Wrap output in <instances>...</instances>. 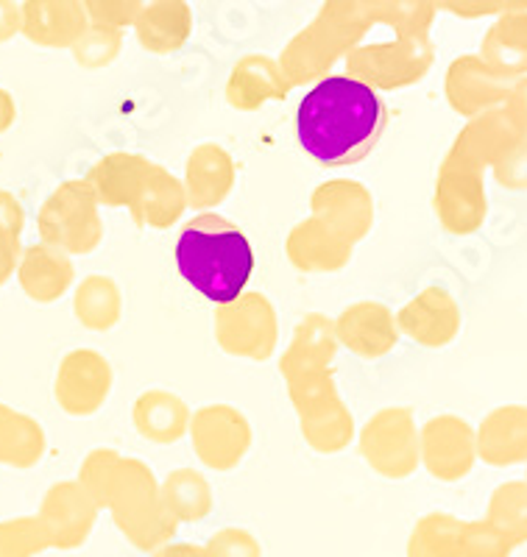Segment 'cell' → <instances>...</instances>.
Returning <instances> with one entry per match:
<instances>
[{
	"label": "cell",
	"mask_w": 527,
	"mask_h": 557,
	"mask_svg": "<svg viewBox=\"0 0 527 557\" xmlns=\"http://www.w3.org/2000/svg\"><path fill=\"white\" fill-rule=\"evenodd\" d=\"M369 28L371 17L363 0H327L312 26H307L282 53V73L293 84L324 78L330 64L350 53Z\"/></svg>",
	"instance_id": "cell-4"
},
{
	"label": "cell",
	"mask_w": 527,
	"mask_h": 557,
	"mask_svg": "<svg viewBox=\"0 0 527 557\" xmlns=\"http://www.w3.org/2000/svg\"><path fill=\"white\" fill-rule=\"evenodd\" d=\"M148 165L143 157H126V153H112V157L101 159L93 173H89V187L96 190L98 201L109 203V207H134L137 201V190H140L143 176H146Z\"/></svg>",
	"instance_id": "cell-22"
},
{
	"label": "cell",
	"mask_w": 527,
	"mask_h": 557,
	"mask_svg": "<svg viewBox=\"0 0 527 557\" xmlns=\"http://www.w3.org/2000/svg\"><path fill=\"white\" fill-rule=\"evenodd\" d=\"M73 51H76V62L84 67H101V64L112 62L121 51V32L103 26L87 28L73 45Z\"/></svg>",
	"instance_id": "cell-34"
},
{
	"label": "cell",
	"mask_w": 527,
	"mask_h": 557,
	"mask_svg": "<svg viewBox=\"0 0 527 557\" xmlns=\"http://www.w3.org/2000/svg\"><path fill=\"white\" fill-rule=\"evenodd\" d=\"M235 182V168L226 151L218 146H201L193 151L187 162V201L196 209H210L221 203L232 190Z\"/></svg>",
	"instance_id": "cell-20"
},
{
	"label": "cell",
	"mask_w": 527,
	"mask_h": 557,
	"mask_svg": "<svg viewBox=\"0 0 527 557\" xmlns=\"http://www.w3.org/2000/svg\"><path fill=\"white\" fill-rule=\"evenodd\" d=\"M338 341L360 357H382L396 343L394 315L382 305L363 301L338 318Z\"/></svg>",
	"instance_id": "cell-16"
},
{
	"label": "cell",
	"mask_w": 527,
	"mask_h": 557,
	"mask_svg": "<svg viewBox=\"0 0 527 557\" xmlns=\"http://www.w3.org/2000/svg\"><path fill=\"white\" fill-rule=\"evenodd\" d=\"M436 3L457 17H483V14L502 12L505 7V0H436Z\"/></svg>",
	"instance_id": "cell-39"
},
{
	"label": "cell",
	"mask_w": 527,
	"mask_h": 557,
	"mask_svg": "<svg viewBox=\"0 0 527 557\" xmlns=\"http://www.w3.org/2000/svg\"><path fill=\"white\" fill-rule=\"evenodd\" d=\"M432 62V48L427 37H400L396 42L352 48L350 76L360 78L375 89H396L425 76Z\"/></svg>",
	"instance_id": "cell-6"
},
{
	"label": "cell",
	"mask_w": 527,
	"mask_h": 557,
	"mask_svg": "<svg viewBox=\"0 0 527 557\" xmlns=\"http://www.w3.org/2000/svg\"><path fill=\"white\" fill-rule=\"evenodd\" d=\"M388 126L385 101L355 76H324L296 109V134L321 168H343L375 151Z\"/></svg>",
	"instance_id": "cell-1"
},
{
	"label": "cell",
	"mask_w": 527,
	"mask_h": 557,
	"mask_svg": "<svg viewBox=\"0 0 527 557\" xmlns=\"http://www.w3.org/2000/svg\"><path fill=\"white\" fill-rule=\"evenodd\" d=\"M20 246L17 243L0 240V285H7V278L17 271Z\"/></svg>",
	"instance_id": "cell-41"
},
{
	"label": "cell",
	"mask_w": 527,
	"mask_h": 557,
	"mask_svg": "<svg viewBox=\"0 0 527 557\" xmlns=\"http://www.w3.org/2000/svg\"><path fill=\"white\" fill-rule=\"evenodd\" d=\"M335 355V335L327 318L310 315L302 321L299 332L293 337V346L282 357V374H296V371H316L324 368Z\"/></svg>",
	"instance_id": "cell-25"
},
{
	"label": "cell",
	"mask_w": 527,
	"mask_h": 557,
	"mask_svg": "<svg viewBox=\"0 0 527 557\" xmlns=\"http://www.w3.org/2000/svg\"><path fill=\"white\" fill-rule=\"evenodd\" d=\"M461 527L464 521L446 513H430L416 521L407 557H461Z\"/></svg>",
	"instance_id": "cell-29"
},
{
	"label": "cell",
	"mask_w": 527,
	"mask_h": 557,
	"mask_svg": "<svg viewBox=\"0 0 527 557\" xmlns=\"http://www.w3.org/2000/svg\"><path fill=\"white\" fill-rule=\"evenodd\" d=\"M216 335L229 355L255 357V360L271 357L277 343V318L268 298L248 293L221 305V310L216 312Z\"/></svg>",
	"instance_id": "cell-7"
},
{
	"label": "cell",
	"mask_w": 527,
	"mask_h": 557,
	"mask_svg": "<svg viewBox=\"0 0 527 557\" xmlns=\"http://www.w3.org/2000/svg\"><path fill=\"white\" fill-rule=\"evenodd\" d=\"M252 444L246 418L232 407H204L193 421V446L204 466L216 471L235 469Z\"/></svg>",
	"instance_id": "cell-10"
},
{
	"label": "cell",
	"mask_w": 527,
	"mask_h": 557,
	"mask_svg": "<svg viewBox=\"0 0 527 557\" xmlns=\"http://www.w3.org/2000/svg\"><path fill=\"white\" fill-rule=\"evenodd\" d=\"M360 449L366 462L382 476L402 480L410 474L419 462V441L407 410H382L371 418L360 437Z\"/></svg>",
	"instance_id": "cell-9"
},
{
	"label": "cell",
	"mask_w": 527,
	"mask_h": 557,
	"mask_svg": "<svg viewBox=\"0 0 527 557\" xmlns=\"http://www.w3.org/2000/svg\"><path fill=\"white\" fill-rule=\"evenodd\" d=\"M425 462L439 480H461L471 469V441L455 418H439L425 430Z\"/></svg>",
	"instance_id": "cell-18"
},
{
	"label": "cell",
	"mask_w": 527,
	"mask_h": 557,
	"mask_svg": "<svg viewBox=\"0 0 527 557\" xmlns=\"http://www.w3.org/2000/svg\"><path fill=\"white\" fill-rule=\"evenodd\" d=\"M489 34L514 51L527 53V0H505L502 20Z\"/></svg>",
	"instance_id": "cell-36"
},
{
	"label": "cell",
	"mask_w": 527,
	"mask_h": 557,
	"mask_svg": "<svg viewBox=\"0 0 527 557\" xmlns=\"http://www.w3.org/2000/svg\"><path fill=\"white\" fill-rule=\"evenodd\" d=\"M204 549H207L210 557H262V549L255 535L246 530H235V527L216 532Z\"/></svg>",
	"instance_id": "cell-37"
},
{
	"label": "cell",
	"mask_w": 527,
	"mask_h": 557,
	"mask_svg": "<svg viewBox=\"0 0 527 557\" xmlns=\"http://www.w3.org/2000/svg\"><path fill=\"white\" fill-rule=\"evenodd\" d=\"M45 455V432L34 418L0 405V466L32 469Z\"/></svg>",
	"instance_id": "cell-23"
},
{
	"label": "cell",
	"mask_w": 527,
	"mask_h": 557,
	"mask_svg": "<svg viewBox=\"0 0 527 557\" xmlns=\"http://www.w3.org/2000/svg\"><path fill=\"white\" fill-rule=\"evenodd\" d=\"M17 278L28 298L39 301V305H53L73 285V262L68 260L62 248L51 246V243H39V246L28 248L26 253H20Z\"/></svg>",
	"instance_id": "cell-14"
},
{
	"label": "cell",
	"mask_w": 527,
	"mask_h": 557,
	"mask_svg": "<svg viewBox=\"0 0 527 557\" xmlns=\"http://www.w3.org/2000/svg\"><path fill=\"white\" fill-rule=\"evenodd\" d=\"M185 187H182L166 168L148 165L140 190H137V201H134L132 207L134 221L140 223V226L166 228L171 226L173 221H179V215L185 212Z\"/></svg>",
	"instance_id": "cell-19"
},
{
	"label": "cell",
	"mask_w": 527,
	"mask_h": 557,
	"mask_svg": "<svg viewBox=\"0 0 527 557\" xmlns=\"http://www.w3.org/2000/svg\"><path fill=\"white\" fill-rule=\"evenodd\" d=\"M98 510L96 499L87 494V487L82 482H57V485L45 494L42 505H39L37 519L42 521L51 549L71 552L84 546L89 539V532L96 527Z\"/></svg>",
	"instance_id": "cell-8"
},
{
	"label": "cell",
	"mask_w": 527,
	"mask_h": 557,
	"mask_svg": "<svg viewBox=\"0 0 527 557\" xmlns=\"http://www.w3.org/2000/svg\"><path fill=\"white\" fill-rule=\"evenodd\" d=\"M151 557H210V555H207L204 546L173 544V541H168V544H162L159 549H154Z\"/></svg>",
	"instance_id": "cell-42"
},
{
	"label": "cell",
	"mask_w": 527,
	"mask_h": 557,
	"mask_svg": "<svg viewBox=\"0 0 527 557\" xmlns=\"http://www.w3.org/2000/svg\"><path fill=\"white\" fill-rule=\"evenodd\" d=\"M45 549H51V541L37 516L0 521V557H37Z\"/></svg>",
	"instance_id": "cell-32"
},
{
	"label": "cell",
	"mask_w": 527,
	"mask_h": 557,
	"mask_svg": "<svg viewBox=\"0 0 527 557\" xmlns=\"http://www.w3.org/2000/svg\"><path fill=\"white\" fill-rule=\"evenodd\" d=\"M511 544L489 519L461 527V557H511Z\"/></svg>",
	"instance_id": "cell-33"
},
{
	"label": "cell",
	"mask_w": 527,
	"mask_h": 557,
	"mask_svg": "<svg viewBox=\"0 0 527 557\" xmlns=\"http://www.w3.org/2000/svg\"><path fill=\"white\" fill-rule=\"evenodd\" d=\"M162 502L176 521H201L212 510V491L201 474L191 469H179L168 474Z\"/></svg>",
	"instance_id": "cell-26"
},
{
	"label": "cell",
	"mask_w": 527,
	"mask_h": 557,
	"mask_svg": "<svg viewBox=\"0 0 527 557\" xmlns=\"http://www.w3.org/2000/svg\"><path fill=\"white\" fill-rule=\"evenodd\" d=\"M371 198L366 187L357 182L321 184L312 196V215L321 218L330 228H335L343 240L355 246L371 226Z\"/></svg>",
	"instance_id": "cell-13"
},
{
	"label": "cell",
	"mask_w": 527,
	"mask_h": 557,
	"mask_svg": "<svg viewBox=\"0 0 527 557\" xmlns=\"http://www.w3.org/2000/svg\"><path fill=\"white\" fill-rule=\"evenodd\" d=\"M287 253L293 265L302 271H338L350 260L352 243L343 240L335 228L312 215L310 221L293 228V235L287 237Z\"/></svg>",
	"instance_id": "cell-15"
},
{
	"label": "cell",
	"mask_w": 527,
	"mask_h": 557,
	"mask_svg": "<svg viewBox=\"0 0 527 557\" xmlns=\"http://www.w3.org/2000/svg\"><path fill=\"white\" fill-rule=\"evenodd\" d=\"M371 23H385L400 37H425L439 3L436 0H363Z\"/></svg>",
	"instance_id": "cell-28"
},
{
	"label": "cell",
	"mask_w": 527,
	"mask_h": 557,
	"mask_svg": "<svg viewBox=\"0 0 527 557\" xmlns=\"http://www.w3.org/2000/svg\"><path fill=\"white\" fill-rule=\"evenodd\" d=\"M146 0H84V9H87V17L103 28H121L134 26L137 14L143 12Z\"/></svg>",
	"instance_id": "cell-35"
},
{
	"label": "cell",
	"mask_w": 527,
	"mask_h": 557,
	"mask_svg": "<svg viewBox=\"0 0 527 557\" xmlns=\"http://www.w3.org/2000/svg\"><path fill=\"white\" fill-rule=\"evenodd\" d=\"M23 14L14 0H0V42H9L14 34H20Z\"/></svg>",
	"instance_id": "cell-40"
},
{
	"label": "cell",
	"mask_w": 527,
	"mask_h": 557,
	"mask_svg": "<svg viewBox=\"0 0 527 557\" xmlns=\"http://www.w3.org/2000/svg\"><path fill=\"white\" fill-rule=\"evenodd\" d=\"M134 421H137V430L143 432V437L157 441V444H171L185 432L187 407L171 393L151 391L134 407Z\"/></svg>",
	"instance_id": "cell-24"
},
{
	"label": "cell",
	"mask_w": 527,
	"mask_h": 557,
	"mask_svg": "<svg viewBox=\"0 0 527 557\" xmlns=\"http://www.w3.org/2000/svg\"><path fill=\"white\" fill-rule=\"evenodd\" d=\"M23 223H26V215H23V207H20L17 198L12 193L0 190V240L20 246Z\"/></svg>",
	"instance_id": "cell-38"
},
{
	"label": "cell",
	"mask_w": 527,
	"mask_h": 557,
	"mask_svg": "<svg viewBox=\"0 0 527 557\" xmlns=\"http://www.w3.org/2000/svg\"><path fill=\"white\" fill-rule=\"evenodd\" d=\"M439 318H457L455 307H452L450 296L441 290H427L425 296H419L414 305H407L402 310L400 323L405 326V332L410 337L421 343H430V346H439V343L450 341L452 332H446L444 326H439Z\"/></svg>",
	"instance_id": "cell-27"
},
{
	"label": "cell",
	"mask_w": 527,
	"mask_h": 557,
	"mask_svg": "<svg viewBox=\"0 0 527 557\" xmlns=\"http://www.w3.org/2000/svg\"><path fill=\"white\" fill-rule=\"evenodd\" d=\"M112 368L96 351H73L57 374V401L71 416H93L107 401Z\"/></svg>",
	"instance_id": "cell-11"
},
{
	"label": "cell",
	"mask_w": 527,
	"mask_h": 557,
	"mask_svg": "<svg viewBox=\"0 0 527 557\" xmlns=\"http://www.w3.org/2000/svg\"><path fill=\"white\" fill-rule=\"evenodd\" d=\"M96 190L89 182H64L39 209V235L64 253H87L101 243Z\"/></svg>",
	"instance_id": "cell-5"
},
{
	"label": "cell",
	"mask_w": 527,
	"mask_h": 557,
	"mask_svg": "<svg viewBox=\"0 0 527 557\" xmlns=\"http://www.w3.org/2000/svg\"><path fill=\"white\" fill-rule=\"evenodd\" d=\"M14 117H17V109H14L12 96H9L7 89H0V134L12 128Z\"/></svg>",
	"instance_id": "cell-43"
},
{
	"label": "cell",
	"mask_w": 527,
	"mask_h": 557,
	"mask_svg": "<svg viewBox=\"0 0 527 557\" xmlns=\"http://www.w3.org/2000/svg\"><path fill=\"white\" fill-rule=\"evenodd\" d=\"M137 39L151 53H173L187 42L193 14L185 0H151L134 20Z\"/></svg>",
	"instance_id": "cell-17"
},
{
	"label": "cell",
	"mask_w": 527,
	"mask_h": 557,
	"mask_svg": "<svg viewBox=\"0 0 527 557\" xmlns=\"http://www.w3.org/2000/svg\"><path fill=\"white\" fill-rule=\"evenodd\" d=\"M179 273L218 307L235 301L255 271V251L243 228L223 218L198 215L176 240Z\"/></svg>",
	"instance_id": "cell-2"
},
{
	"label": "cell",
	"mask_w": 527,
	"mask_h": 557,
	"mask_svg": "<svg viewBox=\"0 0 527 557\" xmlns=\"http://www.w3.org/2000/svg\"><path fill=\"white\" fill-rule=\"evenodd\" d=\"M101 507H107L118 530L140 552L159 549L176 535L179 521L171 516L154 474L140 460H114Z\"/></svg>",
	"instance_id": "cell-3"
},
{
	"label": "cell",
	"mask_w": 527,
	"mask_h": 557,
	"mask_svg": "<svg viewBox=\"0 0 527 557\" xmlns=\"http://www.w3.org/2000/svg\"><path fill=\"white\" fill-rule=\"evenodd\" d=\"M20 34L42 48H71L87 32L84 0H26Z\"/></svg>",
	"instance_id": "cell-12"
},
{
	"label": "cell",
	"mask_w": 527,
	"mask_h": 557,
	"mask_svg": "<svg viewBox=\"0 0 527 557\" xmlns=\"http://www.w3.org/2000/svg\"><path fill=\"white\" fill-rule=\"evenodd\" d=\"M489 521L514 546L527 541V485H502L489 505Z\"/></svg>",
	"instance_id": "cell-31"
},
{
	"label": "cell",
	"mask_w": 527,
	"mask_h": 557,
	"mask_svg": "<svg viewBox=\"0 0 527 557\" xmlns=\"http://www.w3.org/2000/svg\"><path fill=\"white\" fill-rule=\"evenodd\" d=\"M226 96L235 109H257L260 103L271 101V98H285V73L271 59L252 53V57H246L232 70Z\"/></svg>",
	"instance_id": "cell-21"
},
{
	"label": "cell",
	"mask_w": 527,
	"mask_h": 557,
	"mask_svg": "<svg viewBox=\"0 0 527 557\" xmlns=\"http://www.w3.org/2000/svg\"><path fill=\"white\" fill-rule=\"evenodd\" d=\"M76 315L87 330H109L121 315V293L112 278L89 276L76 293Z\"/></svg>",
	"instance_id": "cell-30"
}]
</instances>
